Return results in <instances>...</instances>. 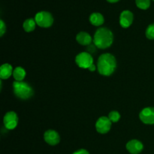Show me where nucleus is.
Returning <instances> with one entry per match:
<instances>
[{
  "instance_id": "nucleus-1",
  "label": "nucleus",
  "mask_w": 154,
  "mask_h": 154,
  "mask_svg": "<svg viewBox=\"0 0 154 154\" xmlns=\"http://www.w3.org/2000/svg\"><path fill=\"white\" fill-rule=\"evenodd\" d=\"M117 67L116 59L112 54H103L98 60L97 69L99 73L104 76H110L114 73Z\"/></svg>"
},
{
  "instance_id": "nucleus-2",
  "label": "nucleus",
  "mask_w": 154,
  "mask_h": 154,
  "mask_svg": "<svg viewBox=\"0 0 154 154\" xmlns=\"http://www.w3.org/2000/svg\"><path fill=\"white\" fill-rule=\"evenodd\" d=\"M113 39H114V36H113L112 32L108 28L102 27V28L98 29L95 32L93 42L96 48H99L100 49H105V48H109L112 45Z\"/></svg>"
},
{
  "instance_id": "nucleus-3",
  "label": "nucleus",
  "mask_w": 154,
  "mask_h": 154,
  "mask_svg": "<svg viewBox=\"0 0 154 154\" xmlns=\"http://www.w3.org/2000/svg\"><path fill=\"white\" fill-rule=\"evenodd\" d=\"M14 94L21 99H27L33 95V90L27 83L23 81H14L13 83Z\"/></svg>"
},
{
  "instance_id": "nucleus-4",
  "label": "nucleus",
  "mask_w": 154,
  "mask_h": 154,
  "mask_svg": "<svg viewBox=\"0 0 154 154\" xmlns=\"http://www.w3.org/2000/svg\"><path fill=\"white\" fill-rule=\"evenodd\" d=\"M36 24L43 28H48L51 26L54 23V17L50 12L40 11L35 17Z\"/></svg>"
},
{
  "instance_id": "nucleus-5",
  "label": "nucleus",
  "mask_w": 154,
  "mask_h": 154,
  "mask_svg": "<svg viewBox=\"0 0 154 154\" xmlns=\"http://www.w3.org/2000/svg\"><path fill=\"white\" fill-rule=\"evenodd\" d=\"M75 62L77 65L80 68L82 69H88L93 65V57L90 55V53L82 52L80 53L78 55H77L75 58Z\"/></svg>"
},
{
  "instance_id": "nucleus-6",
  "label": "nucleus",
  "mask_w": 154,
  "mask_h": 154,
  "mask_svg": "<svg viewBox=\"0 0 154 154\" xmlns=\"http://www.w3.org/2000/svg\"><path fill=\"white\" fill-rule=\"evenodd\" d=\"M111 123L110 119L107 117H101L96 123V129L98 132L101 134H105L111 129Z\"/></svg>"
},
{
  "instance_id": "nucleus-7",
  "label": "nucleus",
  "mask_w": 154,
  "mask_h": 154,
  "mask_svg": "<svg viewBox=\"0 0 154 154\" xmlns=\"http://www.w3.org/2000/svg\"><path fill=\"white\" fill-rule=\"evenodd\" d=\"M4 125L8 129H14L17 127L18 123V117L14 111H9L5 115L3 119Z\"/></svg>"
},
{
  "instance_id": "nucleus-8",
  "label": "nucleus",
  "mask_w": 154,
  "mask_h": 154,
  "mask_svg": "<svg viewBox=\"0 0 154 154\" xmlns=\"http://www.w3.org/2000/svg\"><path fill=\"white\" fill-rule=\"evenodd\" d=\"M139 117L145 124H154V108L148 107L144 108L140 113Z\"/></svg>"
},
{
  "instance_id": "nucleus-9",
  "label": "nucleus",
  "mask_w": 154,
  "mask_h": 154,
  "mask_svg": "<svg viewBox=\"0 0 154 154\" xmlns=\"http://www.w3.org/2000/svg\"><path fill=\"white\" fill-rule=\"evenodd\" d=\"M133 14L129 10H125L120 14V23L123 28H128L133 22Z\"/></svg>"
},
{
  "instance_id": "nucleus-10",
  "label": "nucleus",
  "mask_w": 154,
  "mask_h": 154,
  "mask_svg": "<svg viewBox=\"0 0 154 154\" xmlns=\"http://www.w3.org/2000/svg\"><path fill=\"white\" fill-rule=\"evenodd\" d=\"M45 141L50 145H57L60 141V136L57 132L54 130H48L44 135Z\"/></svg>"
},
{
  "instance_id": "nucleus-11",
  "label": "nucleus",
  "mask_w": 154,
  "mask_h": 154,
  "mask_svg": "<svg viewBox=\"0 0 154 154\" xmlns=\"http://www.w3.org/2000/svg\"><path fill=\"white\" fill-rule=\"evenodd\" d=\"M144 146L138 140H131L126 144V149L132 154H138L142 151Z\"/></svg>"
},
{
  "instance_id": "nucleus-12",
  "label": "nucleus",
  "mask_w": 154,
  "mask_h": 154,
  "mask_svg": "<svg viewBox=\"0 0 154 154\" xmlns=\"http://www.w3.org/2000/svg\"><path fill=\"white\" fill-rule=\"evenodd\" d=\"M13 68L8 63L2 65L0 68V78L2 79H8L13 74Z\"/></svg>"
},
{
  "instance_id": "nucleus-13",
  "label": "nucleus",
  "mask_w": 154,
  "mask_h": 154,
  "mask_svg": "<svg viewBox=\"0 0 154 154\" xmlns=\"http://www.w3.org/2000/svg\"><path fill=\"white\" fill-rule=\"evenodd\" d=\"M76 40L81 45H90L92 42V37L85 32H81L76 36Z\"/></svg>"
},
{
  "instance_id": "nucleus-14",
  "label": "nucleus",
  "mask_w": 154,
  "mask_h": 154,
  "mask_svg": "<svg viewBox=\"0 0 154 154\" xmlns=\"http://www.w3.org/2000/svg\"><path fill=\"white\" fill-rule=\"evenodd\" d=\"M90 21L93 26H99L102 25L105 22V19L102 14L98 13V12H95L93 13L90 17Z\"/></svg>"
},
{
  "instance_id": "nucleus-15",
  "label": "nucleus",
  "mask_w": 154,
  "mask_h": 154,
  "mask_svg": "<svg viewBox=\"0 0 154 154\" xmlns=\"http://www.w3.org/2000/svg\"><path fill=\"white\" fill-rule=\"evenodd\" d=\"M13 77L16 81H22L26 77V71L22 67H17L13 72Z\"/></svg>"
},
{
  "instance_id": "nucleus-16",
  "label": "nucleus",
  "mask_w": 154,
  "mask_h": 154,
  "mask_svg": "<svg viewBox=\"0 0 154 154\" xmlns=\"http://www.w3.org/2000/svg\"><path fill=\"white\" fill-rule=\"evenodd\" d=\"M36 22L35 19L32 18H29V19L26 20L24 21L23 24V27L24 30L27 32H30L33 31L35 28Z\"/></svg>"
},
{
  "instance_id": "nucleus-17",
  "label": "nucleus",
  "mask_w": 154,
  "mask_h": 154,
  "mask_svg": "<svg viewBox=\"0 0 154 154\" xmlns=\"http://www.w3.org/2000/svg\"><path fill=\"white\" fill-rule=\"evenodd\" d=\"M137 7L142 10H147L150 6V0H135Z\"/></svg>"
},
{
  "instance_id": "nucleus-18",
  "label": "nucleus",
  "mask_w": 154,
  "mask_h": 154,
  "mask_svg": "<svg viewBox=\"0 0 154 154\" xmlns=\"http://www.w3.org/2000/svg\"><path fill=\"white\" fill-rule=\"evenodd\" d=\"M145 35H146V37H147V38L153 40L154 39V23L148 26V27H147V29H146Z\"/></svg>"
},
{
  "instance_id": "nucleus-19",
  "label": "nucleus",
  "mask_w": 154,
  "mask_h": 154,
  "mask_svg": "<svg viewBox=\"0 0 154 154\" xmlns=\"http://www.w3.org/2000/svg\"><path fill=\"white\" fill-rule=\"evenodd\" d=\"M108 118L110 119L111 122L113 123H117V122L119 121L120 118V114H119V112L116 111H113L108 114Z\"/></svg>"
},
{
  "instance_id": "nucleus-20",
  "label": "nucleus",
  "mask_w": 154,
  "mask_h": 154,
  "mask_svg": "<svg viewBox=\"0 0 154 154\" xmlns=\"http://www.w3.org/2000/svg\"><path fill=\"white\" fill-rule=\"evenodd\" d=\"M5 31L6 26L5 24L4 21H3L2 20H0V35H1V36L3 35V34H4Z\"/></svg>"
},
{
  "instance_id": "nucleus-21",
  "label": "nucleus",
  "mask_w": 154,
  "mask_h": 154,
  "mask_svg": "<svg viewBox=\"0 0 154 154\" xmlns=\"http://www.w3.org/2000/svg\"><path fill=\"white\" fill-rule=\"evenodd\" d=\"M73 154H90L87 150H84V149H81V150H78V151L75 152Z\"/></svg>"
},
{
  "instance_id": "nucleus-22",
  "label": "nucleus",
  "mask_w": 154,
  "mask_h": 154,
  "mask_svg": "<svg viewBox=\"0 0 154 154\" xmlns=\"http://www.w3.org/2000/svg\"><path fill=\"white\" fill-rule=\"evenodd\" d=\"M96 66H95V65L93 64V65H92V66H90V68H89V70H90V72H94V71L96 70Z\"/></svg>"
},
{
  "instance_id": "nucleus-23",
  "label": "nucleus",
  "mask_w": 154,
  "mask_h": 154,
  "mask_svg": "<svg viewBox=\"0 0 154 154\" xmlns=\"http://www.w3.org/2000/svg\"><path fill=\"white\" fill-rule=\"evenodd\" d=\"M90 48H90V47H88V48H87V49H88L89 51H90V53L93 52V51H95V50H94L95 47L93 46V45H90Z\"/></svg>"
},
{
  "instance_id": "nucleus-24",
  "label": "nucleus",
  "mask_w": 154,
  "mask_h": 154,
  "mask_svg": "<svg viewBox=\"0 0 154 154\" xmlns=\"http://www.w3.org/2000/svg\"><path fill=\"white\" fill-rule=\"evenodd\" d=\"M107 1H108V2H111V3H115V2H118L119 0H107Z\"/></svg>"
},
{
  "instance_id": "nucleus-25",
  "label": "nucleus",
  "mask_w": 154,
  "mask_h": 154,
  "mask_svg": "<svg viewBox=\"0 0 154 154\" xmlns=\"http://www.w3.org/2000/svg\"><path fill=\"white\" fill-rule=\"evenodd\" d=\"M153 1H154V0H153Z\"/></svg>"
}]
</instances>
